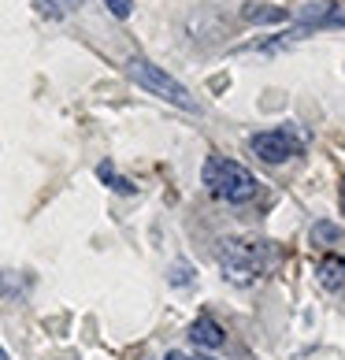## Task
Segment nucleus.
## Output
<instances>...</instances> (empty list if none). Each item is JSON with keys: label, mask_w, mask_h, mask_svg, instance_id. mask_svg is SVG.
I'll use <instances>...</instances> for the list:
<instances>
[{"label": "nucleus", "mask_w": 345, "mask_h": 360, "mask_svg": "<svg viewBox=\"0 0 345 360\" xmlns=\"http://www.w3.org/2000/svg\"><path fill=\"white\" fill-rule=\"evenodd\" d=\"M126 71H130V78H134L141 89H149V93H156V97H164L167 104H175V108H182V112H197V101L190 97V89H185L178 78H171L164 68H156V63L134 56V60L126 63Z\"/></svg>", "instance_id": "7ed1b4c3"}, {"label": "nucleus", "mask_w": 345, "mask_h": 360, "mask_svg": "<svg viewBox=\"0 0 345 360\" xmlns=\"http://www.w3.org/2000/svg\"><path fill=\"white\" fill-rule=\"evenodd\" d=\"M190 342L197 349H223V345H227V330H223L211 316H197L190 323Z\"/></svg>", "instance_id": "423d86ee"}, {"label": "nucleus", "mask_w": 345, "mask_h": 360, "mask_svg": "<svg viewBox=\"0 0 345 360\" xmlns=\"http://www.w3.org/2000/svg\"><path fill=\"white\" fill-rule=\"evenodd\" d=\"M249 149H253L263 164H286L301 153V141L289 134V130H260V134L249 138Z\"/></svg>", "instance_id": "20e7f679"}, {"label": "nucleus", "mask_w": 345, "mask_h": 360, "mask_svg": "<svg viewBox=\"0 0 345 360\" xmlns=\"http://www.w3.org/2000/svg\"><path fill=\"white\" fill-rule=\"evenodd\" d=\"M242 19L245 22H286L289 11L286 8H275V4H245L242 8Z\"/></svg>", "instance_id": "1a4fd4ad"}, {"label": "nucleus", "mask_w": 345, "mask_h": 360, "mask_svg": "<svg viewBox=\"0 0 345 360\" xmlns=\"http://www.w3.org/2000/svg\"><path fill=\"white\" fill-rule=\"evenodd\" d=\"M301 30H294L289 37H301L308 30H327V26H345V4H334V0H320V4H304L297 11Z\"/></svg>", "instance_id": "39448f33"}, {"label": "nucleus", "mask_w": 345, "mask_h": 360, "mask_svg": "<svg viewBox=\"0 0 345 360\" xmlns=\"http://www.w3.org/2000/svg\"><path fill=\"white\" fill-rule=\"evenodd\" d=\"M201 182L208 186L211 197L227 205H245L260 193V182L249 167H242L237 160H227V156H208L204 167H201Z\"/></svg>", "instance_id": "f03ea898"}, {"label": "nucleus", "mask_w": 345, "mask_h": 360, "mask_svg": "<svg viewBox=\"0 0 345 360\" xmlns=\"http://www.w3.org/2000/svg\"><path fill=\"white\" fill-rule=\"evenodd\" d=\"M0 360H11V356H8V353H4V345H0Z\"/></svg>", "instance_id": "dca6fc26"}, {"label": "nucleus", "mask_w": 345, "mask_h": 360, "mask_svg": "<svg viewBox=\"0 0 345 360\" xmlns=\"http://www.w3.org/2000/svg\"><path fill=\"white\" fill-rule=\"evenodd\" d=\"M104 8H108L115 19H130V11H134V0H104Z\"/></svg>", "instance_id": "f8f14e48"}, {"label": "nucleus", "mask_w": 345, "mask_h": 360, "mask_svg": "<svg viewBox=\"0 0 345 360\" xmlns=\"http://www.w3.org/2000/svg\"><path fill=\"white\" fill-rule=\"evenodd\" d=\"M171 283H175V286H185V283H190V268H185V264H178L175 275H171Z\"/></svg>", "instance_id": "ddd939ff"}, {"label": "nucleus", "mask_w": 345, "mask_h": 360, "mask_svg": "<svg viewBox=\"0 0 345 360\" xmlns=\"http://www.w3.org/2000/svg\"><path fill=\"white\" fill-rule=\"evenodd\" d=\"M97 179H100L104 186H108L112 193H123V197H134V193H138V186L130 182V179H123V175H119L112 160H100V164H97Z\"/></svg>", "instance_id": "6e6552de"}, {"label": "nucleus", "mask_w": 345, "mask_h": 360, "mask_svg": "<svg viewBox=\"0 0 345 360\" xmlns=\"http://www.w3.org/2000/svg\"><path fill=\"white\" fill-rule=\"evenodd\" d=\"M37 8H41V15L48 19H63V15H71L74 8H82L86 0H34Z\"/></svg>", "instance_id": "9d476101"}, {"label": "nucleus", "mask_w": 345, "mask_h": 360, "mask_svg": "<svg viewBox=\"0 0 345 360\" xmlns=\"http://www.w3.org/2000/svg\"><path fill=\"white\" fill-rule=\"evenodd\" d=\"M341 212H345V179H341Z\"/></svg>", "instance_id": "2eb2a0df"}, {"label": "nucleus", "mask_w": 345, "mask_h": 360, "mask_svg": "<svg viewBox=\"0 0 345 360\" xmlns=\"http://www.w3.org/2000/svg\"><path fill=\"white\" fill-rule=\"evenodd\" d=\"M275 264V252L260 238H227L219 245V271L234 286H253Z\"/></svg>", "instance_id": "f257e3e1"}, {"label": "nucleus", "mask_w": 345, "mask_h": 360, "mask_svg": "<svg viewBox=\"0 0 345 360\" xmlns=\"http://www.w3.org/2000/svg\"><path fill=\"white\" fill-rule=\"evenodd\" d=\"M315 278H320V286L338 293L345 290V257H334V252H327V257L315 264Z\"/></svg>", "instance_id": "0eeeda50"}, {"label": "nucleus", "mask_w": 345, "mask_h": 360, "mask_svg": "<svg viewBox=\"0 0 345 360\" xmlns=\"http://www.w3.org/2000/svg\"><path fill=\"white\" fill-rule=\"evenodd\" d=\"M164 360H211V356H185V353H167Z\"/></svg>", "instance_id": "4468645a"}, {"label": "nucleus", "mask_w": 345, "mask_h": 360, "mask_svg": "<svg viewBox=\"0 0 345 360\" xmlns=\"http://www.w3.org/2000/svg\"><path fill=\"white\" fill-rule=\"evenodd\" d=\"M312 242H315V245H323V242H341V226H334V223H315Z\"/></svg>", "instance_id": "9b49d317"}]
</instances>
